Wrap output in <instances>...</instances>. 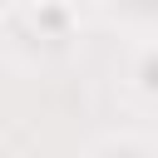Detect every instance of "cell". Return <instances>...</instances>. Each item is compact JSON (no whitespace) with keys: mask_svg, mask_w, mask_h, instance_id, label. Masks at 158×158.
<instances>
[{"mask_svg":"<svg viewBox=\"0 0 158 158\" xmlns=\"http://www.w3.org/2000/svg\"><path fill=\"white\" fill-rule=\"evenodd\" d=\"M138 94H143V99L153 94V49L138 54Z\"/></svg>","mask_w":158,"mask_h":158,"instance_id":"cell-2","label":"cell"},{"mask_svg":"<svg viewBox=\"0 0 158 158\" xmlns=\"http://www.w3.org/2000/svg\"><path fill=\"white\" fill-rule=\"evenodd\" d=\"M30 15H35V25H40L44 35H64V30H69V0H40Z\"/></svg>","mask_w":158,"mask_h":158,"instance_id":"cell-1","label":"cell"}]
</instances>
